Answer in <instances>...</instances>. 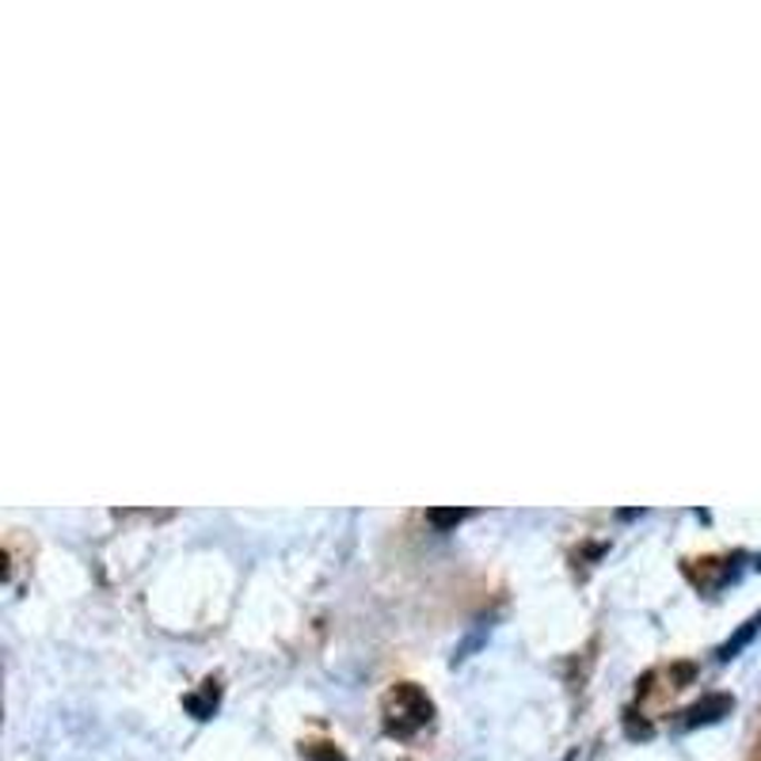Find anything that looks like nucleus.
<instances>
[{"mask_svg": "<svg viewBox=\"0 0 761 761\" xmlns=\"http://www.w3.org/2000/svg\"><path fill=\"white\" fill-rule=\"evenodd\" d=\"M431 712H434L431 696L412 682L396 685V690L385 696V728L393 731V735H412V731H419L423 723H431Z\"/></svg>", "mask_w": 761, "mask_h": 761, "instance_id": "obj_1", "label": "nucleus"}, {"mask_svg": "<svg viewBox=\"0 0 761 761\" xmlns=\"http://www.w3.org/2000/svg\"><path fill=\"white\" fill-rule=\"evenodd\" d=\"M735 709V696L728 693H709L704 701L690 704V709L682 712V728H704V723H720L723 715H731Z\"/></svg>", "mask_w": 761, "mask_h": 761, "instance_id": "obj_2", "label": "nucleus"}, {"mask_svg": "<svg viewBox=\"0 0 761 761\" xmlns=\"http://www.w3.org/2000/svg\"><path fill=\"white\" fill-rule=\"evenodd\" d=\"M758 629H761V613H754V617H750L747 624H742V629L735 632V636H731L728 643H723V648H720V659H723V663H728V659H735L739 651L747 648V643L758 636Z\"/></svg>", "mask_w": 761, "mask_h": 761, "instance_id": "obj_3", "label": "nucleus"}, {"mask_svg": "<svg viewBox=\"0 0 761 761\" xmlns=\"http://www.w3.org/2000/svg\"><path fill=\"white\" fill-rule=\"evenodd\" d=\"M461 518H465V511H431L434 525H457Z\"/></svg>", "mask_w": 761, "mask_h": 761, "instance_id": "obj_4", "label": "nucleus"}, {"mask_svg": "<svg viewBox=\"0 0 761 761\" xmlns=\"http://www.w3.org/2000/svg\"><path fill=\"white\" fill-rule=\"evenodd\" d=\"M309 758H316V761H343L339 754H332V750H320V747H309Z\"/></svg>", "mask_w": 761, "mask_h": 761, "instance_id": "obj_5", "label": "nucleus"}]
</instances>
